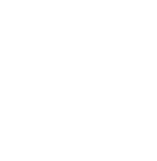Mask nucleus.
Masks as SVG:
<instances>
[]
</instances>
